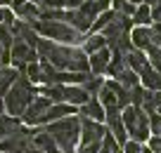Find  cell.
Returning a JSON list of instances; mask_svg holds the SVG:
<instances>
[{"label": "cell", "instance_id": "cell-1", "mask_svg": "<svg viewBox=\"0 0 161 153\" xmlns=\"http://www.w3.org/2000/svg\"><path fill=\"white\" fill-rule=\"evenodd\" d=\"M36 54L40 61H47L57 71H74V73H88V54L83 49H74L71 45H57L47 38H38Z\"/></svg>", "mask_w": 161, "mask_h": 153}, {"label": "cell", "instance_id": "cell-2", "mask_svg": "<svg viewBox=\"0 0 161 153\" xmlns=\"http://www.w3.org/2000/svg\"><path fill=\"white\" fill-rule=\"evenodd\" d=\"M36 94H38V89L33 87V83H31V80L19 71V75H17L14 85H12V87L5 92L3 109H5L10 115H14V118H17V115H21V113L26 111V106L33 101Z\"/></svg>", "mask_w": 161, "mask_h": 153}, {"label": "cell", "instance_id": "cell-3", "mask_svg": "<svg viewBox=\"0 0 161 153\" xmlns=\"http://www.w3.org/2000/svg\"><path fill=\"white\" fill-rule=\"evenodd\" d=\"M47 134L55 139L62 153H76V141L80 137V123L76 115H66V118L47 125Z\"/></svg>", "mask_w": 161, "mask_h": 153}, {"label": "cell", "instance_id": "cell-4", "mask_svg": "<svg viewBox=\"0 0 161 153\" xmlns=\"http://www.w3.org/2000/svg\"><path fill=\"white\" fill-rule=\"evenodd\" d=\"M33 31L38 35H45L50 40H59L64 45H74L80 40V33L76 28H71L66 21H52V19H33L31 21Z\"/></svg>", "mask_w": 161, "mask_h": 153}, {"label": "cell", "instance_id": "cell-5", "mask_svg": "<svg viewBox=\"0 0 161 153\" xmlns=\"http://www.w3.org/2000/svg\"><path fill=\"white\" fill-rule=\"evenodd\" d=\"M121 120L126 132L133 137V141H145L149 137V115L142 111V106H126L121 109Z\"/></svg>", "mask_w": 161, "mask_h": 153}, {"label": "cell", "instance_id": "cell-6", "mask_svg": "<svg viewBox=\"0 0 161 153\" xmlns=\"http://www.w3.org/2000/svg\"><path fill=\"white\" fill-rule=\"evenodd\" d=\"M31 139H33V132H31V130L17 127L10 137L0 139V151L3 153H26L31 146H33Z\"/></svg>", "mask_w": 161, "mask_h": 153}, {"label": "cell", "instance_id": "cell-7", "mask_svg": "<svg viewBox=\"0 0 161 153\" xmlns=\"http://www.w3.org/2000/svg\"><path fill=\"white\" fill-rule=\"evenodd\" d=\"M50 99L43 97V94H36L33 101H31L29 106H26V111L21 113V120H24L26 125H43L45 123V113L47 109H50Z\"/></svg>", "mask_w": 161, "mask_h": 153}, {"label": "cell", "instance_id": "cell-8", "mask_svg": "<svg viewBox=\"0 0 161 153\" xmlns=\"http://www.w3.org/2000/svg\"><path fill=\"white\" fill-rule=\"evenodd\" d=\"M104 120H107V132L119 144H126L128 134H126V127H123V120H121V109H104Z\"/></svg>", "mask_w": 161, "mask_h": 153}, {"label": "cell", "instance_id": "cell-9", "mask_svg": "<svg viewBox=\"0 0 161 153\" xmlns=\"http://www.w3.org/2000/svg\"><path fill=\"white\" fill-rule=\"evenodd\" d=\"M80 123V139L83 144H95V141H102V137L107 134V127L97 120H90V118H78Z\"/></svg>", "mask_w": 161, "mask_h": 153}, {"label": "cell", "instance_id": "cell-10", "mask_svg": "<svg viewBox=\"0 0 161 153\" xmlns=\"http://www.w3.org/2000/svg\"><path fill=\"white\" fill-rule=\"evenodd\" d=\"M31 144H33V148H38V151H43V153H62L59 146L55 144V139L47 134V130H36Z\"/></svg>", "mask_w": 161, "mask_h": 153}, {"label": "cell", "instance_id": "cell-11", "mask_svg": "<svg viewBox=\"0 0 161 153\" xmlns=\"http://www.w3.org/2000/svg\"><path fill=\"white\" fill-rule=\"evenodd\" d=\"M109 59H111V52H109V47H102V49H97V52H92L90 54V59H88V66H90V71L95 75H102L107 71V64H109Z\"/></svg>", "mask_w": 161, "mask_h": 153}, {"label": "cell", "instance_id": "cell-12", "mask_svg": "<svg viewBox=\"0 0 161 153\" xmlns=\"http://www.w3.org/2000/svg\"><path fill=\"white\" fill-rule=\"evenodd\" d=\"M90 99V94L86 89L80 87V85H64V104H71V106H83Z\"/></svg>", "mask_w": 161, "mask_h": 153}, {"label": "cell", "instance_id": "cell-13", "mask_svg": "<svg viewBox=\"0 0 161 153\" xmlns=\"http://www.w3.org/2000/svg\"><path fill=\"white\" fill-rule=\"evenodd\" d=\"M126 66H128L130 71H135L137 78H140L142 71L149 69V61L145 59V52H142V49H135V47H133L130 52H126Z\"/></svg>", "mask_w": 161, "mask_h": 153}, {"label": "cell", "instance_id": "cell-14", "mask_svg": "<svg viewBox=\"0 0 161 153\" xmlns=\"http://www.w3.org/2000/svg\"><path fill=\"white\" fill-rule=\"evenodd\" d=\"M80 115H83V118H90V120L102 123V120H104V109H102V104L97 101L95 97H90L86 104L80 106Z\"/></svg>", "mask_w": 161, "mask_h": 153}, {"label": "cell", "instance_id": "cell-15", "mask_svg": "<svg viewBox=\"0 0 161 153\" xmlns=\"http://www.w3.org/2000/svg\"><path fill=\"white\" fill-rule=\"evenodd\" d=\"M130 43H133V47H137V49H147L152 45V31L145 28V26L133 28L130 31Z\"/></svg>", "mask_w": 161, "mask_h": 153}, {"label": "cell", "instance_id": "cell-16", "mask_svg": "<svg viewBox=\"0 0 161 153\" xmlns=\"http://www.w3.org/2000/svg\"><path fill=\"white\" fill-rule=\"evenodd\" d=\"M74 111H76V106H71V104H52L45 113V123H55V120H62L66 115H74Z\"/></svg>", "mask_w": 161, "mask_h": 153}, {"label": "cell", "instance_id": "cell-17", "mask_svg": "<svg viewBox=\"0 0 161 153\" xmlns=\"http://www.w3.org/2000/svg\"><path fill=\"white\" fill-rule=\"evenodd\" d=\"M140 83L145 85V89H149V92H161V75L156 73L152 66L140 73Z\"/></svg>", "mask_w": 161, "mask_h": 153}, {"label": "cell", "instance_id": "cell-18", "mask_svg": "<svg viewBox=\"0 0 161 153\" xmlns=\"http://www.w3.org/2000/svg\"><path fill=\"white\" fill-rule=\"evenodd\" d=\"M17 75H19V71L12 69V66H3V69H0V94H5L7 89L14 85Z\"/></svg>", "mask_w": 161, "mask_h": 153}, {"label": "cell", "instance_id": "cell-19", "mask_svg": "<svg viewBox=\"0 0 161 153\" xmlns=\"http://www.w3.org/2000/svg\"><path fill=\"white\" fill-rule=\"evenodd\" d=\"M116 83L123 85L126 89H130V87H135V85H140V78H137L135 71H130L128 66H123V69L116 73Z\"/></svg>", "mask_w": 161, "mask_h": 153}, {"label": "cell", "instance_id": "cell-20", "mask_svg": "<svg viewBox=\"0 0 161 153\" xmlns=\"http://www.w3.org/2000/svg\"><path fill=\"white\" fill-rule=\"evenodd\" d=\"M17 127H21V123L14 118V115H3V113H0V139L10 137Z\"/></svg>", "mask_w": 161, "mask_h": 153}, {"label": "cell", "instance_id": "cell-21", "mask_svg": "<svg viewBox=\"0 0 161 153\" xmlns=\"http://www.w3.org/2000/svg\"><path fill=\"white\" fill-rule=\"evenodd\" d=\"M130 21L133 24H149L152 21V7L149 5H137L135 7V12H133V17H130Z\"/></svg>", "mask_w": 161, "mask_h": 153}, {"label": "cell", "instance_id": "cell-22", "mask_svg": "<svg viewBox=\"0 0 161 153\" xmlns=\"http://www.w3.org/2000/svg\"><path fill=\"white\" fill-rule=\"evenodd\" d=\"M109 5L114 7L111 12H116L121 17H133V12H135V5H130L128 0H109Z\"/></svg>", "mask_w": 161, "mask_h": 153}, {"label": "cell", "instance_id": "cell-23", "mask_svg": "<svg viewBox=\"0 0 161 153\" xmlns=\"http://www.w3.org/2000/svg\"><path fill=\"white\" fill-rule=\"evenodd\" d=\"M102 83H104V80H102V78H97V75H88V80H83V83H80V87L86 89V92L90 94V97H97V92H100Z\"/></svg>", "mask_w": 161, "mask_h": 153}, {"label": "cell", "instance_id": "cell-24", "mask_svg": "<svg viewBox=\"0 0 161 153\" xmlns=\"http://www.w3.org/2000/svg\"><path fill=\"white\" fill-rule=\"evenodd\" d=\"M147 57H149V66L161 75V47L149 45V47H147Z\"/></svg>", "mask_w": 161, "mask_h": 153}, {"label": "cell", "instance_id": "cell-25", "mask_svg": "<svg viewBox=\"0 0 161 153\" xmlns=\"http://www.w3.org/2000/svg\"><path fill=\"white\" fill-rule=\"evenodd\" d=\"M24 75L31 80V83H43V73H40V64H38V61L26 64L24 66Z\"/></svg>", "mask_w": 161, "mask_h": 153}, {"label": "cell", "instance_id": "cell-26", "mask_svg": "<svg viewBox=\"0 0 161 153\" xmlns=\"http://www.w3.org/2000/svg\"><path fill=\"white\" fill-rule=\"evenodd\" d=\"M102 47H107L104 35H92L86 43V54H92V52H97V49H102Z\"/></svg>", "mask_w": 161, "mask_h": 153}, {"label": "cell", "instance_id": "cell-27", "mask_svg": "<svg viewBox=\"0 0 161 153\" xmlns=\"http://www.w3.org/2000/svg\"><path fill=\"white\" fill-rule=\"evenodd\" d=\"M147 115H149V132L161 137V115L159 113H147Z\"/></svg>", "mask_w": 161, "mask_h": 153}, {"label": "cell", "instance_id": "cell-28", "mask_svg": "<svg viewBox=\"0 0 161 153\" xmlns=\"http://www.w3.org/2000/svg\"><path fill=\"white\" fill-rule=\"evenodd\" d=\"M14 21V14H12L10 7H0V24H12Z\"/></svg>", "mask_w": 161, "mask_h": 153}, {"label": "cell", "instance_id": "cell-29", "mask_svg": "<svg viewBox=\"0 0 161 153\" xmlns=\"http://www.w3.org/2000/svg\"><path fill=\"white\" fill-rule=\"evenodd\" d=\"M102 148V141H95V144H83L80 146V151H76V153H97Z\"/></svg>", "mask_w": 161, "mask_h": 153}, {"label": "cell", "instance_id": "cell-30", "mask_svg": "<svg viewBox=\"0 0 161 153\" xmlns=\"http://www.w3.org/2000/svg\"><path fill=\"white\" fill-rule=\"evenodd\" d=\"M123 153H142V146H140L137 141H133V139H130V141L123 144Z\"/></svg>", "mask_w": 161, "mask_h": 153}, {"label": "cell", "instance_id": "cell-31", "mask_svg": "<svg viewBox=\"0 0 161 153\" xmlns=\"http://www.w3.org/2000/svg\"><path fill=\"white\" fill-rule=\"evenodd\" d=\"M149 151H152V153H161V137H152Z\"/></svg>", "mask_w": 161, "mask_h": 153}, {"label": "cell", "instance_id": "cell-32", "mask_svg": "<svg viewBox=\"0 0 161 153\" xmlns=\"http://www.w3.org/2000/svg\"><path fill=\"white\" fill-rule=\"evenodd\" d=\"M152 21L161 24V3H159V5H154V7H152Z\"/></svg>", "mask_w": 161, "mask_h": 153}, {"label": "cell", "instance_id": "cell-33", "mask_svg": "<svg viewBox=\"0 0 161 153\" xmlns=\"http://www.w3.org/2000/svg\"><path fill=\"white\" fill-rule=\"evenodd\" d=\"M142 3H145V5H149V7H154V5H159L161 0H142Z\"/></svg>", "mask_w": 161, "mask_h": 153}, {"label": "cell", "instance_id": "cell-34", "mask_svg": "<svg viewBox=\"0 0 161 153\" xmlns=\"http://www.w3.org/2000/svg\"><path fill=\"white\" fill-rule=\"evenodd\" d=\"M3 66H7V61H5V57H3V47H0V69Z\"/></svg>", "mask_w": 161, "mask_h": 153}, {"label": "cell", "instance_id": "cell-35", "mask_svg": "<svg viewBox=\"0 0 161 153\" xmlns=\"http://www.w3.org/2000/svg\"><path fill=\"white\" fill-rule=\"evenodd\" d=\"M26 153H43V151H38V148H33V146H31V148H29Z\"/></svg>", "mask_w": 161, "mask_h": 153}, {"label": "cell", "instance_id": "cell-36", "mask_svg": "<svg viewBox=\"0 0 161 153\" xmlns=\"http://www.w3.org/2000/svg\"><path fill=\"white\" fill-rule=\"evenodd\" d=\"M12 0H0V7H5V5H10Z\"/></svg>", "mask_w": 161, "mask_h": 153}, {"label": "cell", "instance_id": "cell-37", "mask_svg": "<svg viewBox=\"0 0 161 153\" xmlns=\"http://www.w3.org/2000/svg\"><path fill=\"white\" fill-rule=\"evenodd\" d=\"M128 3H130V5H135V7H137V5H140V3H142V0H128Z\"/></svg>", "mask_w": 161, "mask_h": 153}, {"label": "cell", "instance_id": "cell-38", "mask_svg": "<svg viewBox=\"0 0 161 153\" xmlns=\"http://www.w3.org/2000/svg\"><path fill=\"white\" fill-rule=\"evenodd\" d=\"M0 113H3V101H0Z\"/></svg>", "mask_w": 161, "mask_h": 153}, {"label": "cell", "instance_id": "cell-39", "mask_svg": "<svg viewBox=\"0 0 161 153\" xmlns=\"http://www.w3.org/2000/svg\"><path fill=\"white\" fill-rule=\"evenodd\" d=\"M156 111H159V115H161V106H159V109H156Z\"/></svg>", "mask_w": 161, "mask_h": 153}, {"label": "cell", "instance_id": "cell-40", "mask_svg": "<svg viewBox=\"0 0 161 153\" xmlns=\"http://www.w3.org/2000/svg\"><path fill=\"white\" fill-rule=\"evenodd\" d=\"M0 153H3V151H0Z\"/></svg>", "mask_w": 161, "mask_h": 153}]
</instances>
